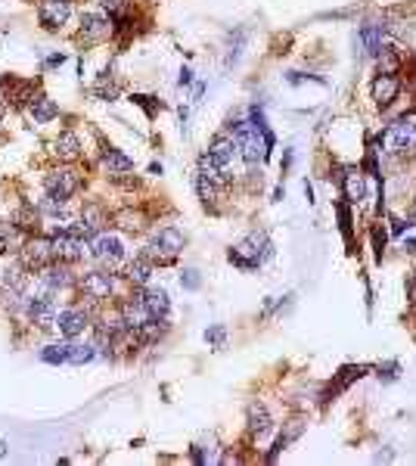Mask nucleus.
<instances>
[{
	"mask_svg": "<svg viewBox=\"0 0 416 466\" xmlns=\"http://www.w3.org/2000/svg\"><path fill=\"white\" fill-rule=\"evenodd\" d=\"M345 196H348V202L364 199V177H360V171H355V168L345 171Z\"/></svg>",
	"mask_w": 416,
	"mask_h": 466,
	"instance_id": "nucleus-24",
	"label": "nucleus"
},
{
	"mask_svg": "<svg viewBox=\"0 0 416 466\" xmlns=\"http://www.w3.org/2000/svg\"><path fill=\"white\" fill-rule=\"evenodd\" d=\"M271 426H273V419L268 414V407H264V404H252V407H249V432L264 435V432H271Z\"/></svg>",
	"mask_w": 416,
	"mask_h": 466,
	"instance_id": "nucleus-21",
	"label": "nucleus"
},
{
	"mask_svg": "<svg viewBox=\"0 0 416 466\" xmlns=\"http://www.w3.org/2000/svg\"><path fill=\"white\" fill-rule=\"evenodd\" d=\"M28 317H31V323H37L41 330L57 326V308H53V301L44 299V295H37V299L28 301Z\"/></svg>",
	"mask_w": 416,
	"mask_h": 466,
	"instance_id": "nucleus-12",
	"label": "nucleus"
},
{
	"mask_svg": "<svg viewBox=\"0 0 416 466\" xmlns=\"http://www.w3.org/2000/svg\"><path fill=\"white\" fill-rule=\"evenodd\" d=\"M149 321H153V314L146 311V305H143V299H140V295H134V299H128L121 305V323H124V330H128V333L140 330V326L149 323Z\"/></svg>",
	"mask_w": 416,
	"mask_h": 466,
	"instance_id": "nucleus-11",
	"label": "nucleus"
},
{
	"mask_svg": "<svg viewBox=\"0 0 416 466\" xmlns=\"http://www.w3.org/2000/svg\"><path fill=\"white\" fill-rule=\"evenodd\" d=\"M103 168L109 171V174H128V171L134 168V162L119 150H106L103 153Z\"/></svg>",
	"mask_w": 416,
	"mask_h": 466,
	"instance_id": "nucleus-22",
	"label": "nucleus"
},
{
	"mask_svg": "<svg viewBox=\"0 0 416 466\" xmlns=\"http://www.w3.org/2000/svg\"><path fill=\"white\" fill-rule=\"evenodd\" d=\"M180 283H184L186 289H196V286H199V277H196V270H184V277H180Z\"/></svg>",
	"mask_w": 416,
	"mask_h": 466,
	"instance_id": "nucleus-33",
	"label": "nucleus"
},
{
	"mask_svg": "<svg viewBox=\"0 0 416 466\" xmlns=\"http://www.w3.org/2000/svg\"><path fill=\"white\" fill-rule=\"evenodd\" d=\"M140 299H143V305H146V311L153 317H165V314H168V308H171L168 292H165V289H146V292H140Z\"/></svg>",
	"mask_w": 416,
	"mask_h": 466,
	"instance_id": "nucleus-20",
	"label": "nucleus"
},
{
	"mask_svg": "<svg viewBox=\"0 0 416 466\" xmlns=\"http://www.w3.org/2000/svg\"><path fill=\"white\" fill-rule=\"evenodd\" d=\"M78 227H81V237H84V239L97 237V230L103 227V208H100V205H88V208L81 212V221H78Z\"/></svg>",
	"mask_w": 416,
	"mask_h": 466,
	"instance_id": "nucleus-19",
	"label": "nucleus"
},
{
	"mask_svg": "<svg viewBox=\"0 0 416 466\" xmlns=\"http://www.w3.org/2000/svg\"><path fill=\"white\" fill-rule=\"evenodd\" d=\"M4 112H6V106H4V103H0V119H4Z\"/></svg>",
	"mask_w": 416,
	"mask_h": 466,
	"instance_id": "nucleus-38",
	"label": "nucleus"
},
{
	"mask_svg": "<svg viewBox=\"0 0 416 466\" xmlns=\"http://www.w3.org/2000/svg\"><path fill=\"white\" fill-rule=\"evenodd\" d=\"M410 221H416V205H413V212H410Z\"/></svg>",
	"mask_w": 416,
	"mask_h": 466,
	"instance_id": "nucleus-39",
	"label": "nucleus"
},
{
	"mask_svg": "<svg viewBox=\"0 0 416 466\" xmlns=\"http://www.w3.org/2000/svg\"><path fill=\"white\" fill-rule=\"evenodd\" d=\"M81 292L88 295L90 301H103L115 292V277L109 270H90V274L81 277Z\"/></svg>",
	"mask_w": 416,
	"mask_h": 466,
	"instance_id": "nucleus-7",
	"label": "nucleus"
},
{
	"mask_svg": "<svg viewBox=\"0 0 416 466\" xmlns=\"http://www.w3.org/2000/svg\"><path fill=\"white\" fill-rule=\"evenodd\" d=\"M233 143H237V150H242V159L249 162V165H255V162H261L264 155H268V146H271V134L264 131V121H239L233 124Z\"/></svg>",
	"mask_w": 416,
	"mask_h": 466,
	"instance_id": "nucleus-1",
	"label": "nucleus"
},
{
	"mask_svg": "<svg viewBox=\"0 0 416 466\" xmlns=\"http://www.w3.org/2000/svg\"><path fill=\"white\" fill-rule=\"evenodd\" d=\"M388 153H413L416 150V124L410 119H398L395 124H388L386 134H382Z\"/></svg>",
	"mask_w": 416,
	"mask_h": 466,
	"instance_id": "nucleus-4",
	"label": "nucleus"
},
{
	"mask_svg": "<svg viewBox=\"0 0 416 466\" xmlns=\"http://www.w3.org/2000/svg\"><path fill=\"white\" fill-rule=\"evenodd\" d=\"M57 326L66 339H75L88 330V314L84 311H62V314H57Z\"/></svg>",
	"mask_w": 416,
	"mask_h": 466,
	"instance_id": "nucleus-13",
	"label": "nucleus"
},
{
	"mask_svg": "<svg viewBox=\"0 0 416 466\" xmlns=\"http://www.w3.org/2000/svg\"><path fill=\"white\" fill-rule=\"evenodd\" d=\"M398 90H401V81H398L395 75H386V72H382V75L373 81V100H376V103H379V106L395 103Z\"/></svg>",
	"mask_w": 416,
	"mask_h": 466,
	"instance_id": "nucleus-14",
	"label": "nucleus"
},
{
	"mask_svg": "<svg viewBox=\"0 0 416 466\" xmlns=\"http://www.w3.org/2000/svg\"><path fill=\"white\" fill-rule=\"evenodd\" d=\"M41 361H47V364H69V342H66V345H47L41 352Z\"/></svg>",
	"mask_w": 416,
	"mask_h": 466,
	"instance_id": "nucleus-29",
	"label": "nucleus"
},
{
	"mask_svg": "<svg viewBox=\"0 0 416 466\" xmlns=\"http://www.w3.org/2000/svg\"><path fill=\"white\" fill-rule=\"evenodd\" d=\"M0 283H4V289H10L13 295H19L22 289H25V274H22V268H6L4 277H0Z\"/></svg>",
	"mask_w": 416,
	"mask_h": 466,
	"instance_id": "nucleus-26",
	"label": "nucleus"
},
{
	"mask_svg": "<svg viewBox=\"0 0 416 466\" xmlns=\"http://www.w3.org/2000/svg\"><path fill=\"white\" fill-rule=\"evenodd\" d=\"M28 115H31V121H35V124H47V121L57 119L59 109H57V103H53L50 97H35L28 103Z\"/></svg>",
	"mask_w": 416,
	"mask_h": 466,
	"instance_id": "nucleus-17",
	"label": "nucleus"
},
{
	"mask_svg": "<svg viewBox=\"0 0 416 466\" xmlns=\"http://www.w3.org/2000/svg\"><path fill=\"white\" fill-rule=\"evenodd\" d=\"M69 13H72L69 0H44V4L37 6V19H41V25L47 31H57V28L66 25Z\"/></svg>",
	"mask_w": 416,
	"mask_h": 466,
	"instance_id": "nucleus-9",
	"label": "nucleus"
},
{
	"mask_svg": "<svg viewBox=\"0 0 416 466\" xmlns=\"http://www.w3.org/2000/svg\"><path fill=\"white\" fill-rule=\"evenodd\" d=\"M72 283V270H69V261L62 264H47L44 268V286L47 289H62V286Z\"/></svg>",
	"mask_w": 416,
	"mask_h": 466,
	"instance_id": "nucleus-18",
	"label": "nucleus"
},
{
	"mask_svg": "<svg viewBox=\"0 0 416 466\" xmlns=\"http://www.w3.org/2000/svg\"><path fill=\"white\" fill-rule=\"evenodd\" d=\"M78 184L81 181H78V174L72 168H59V171H53V174H47V193L57 199H69L78 190Z\"/></svg>",
	"mask_w": 416,
	"mask_h": 466,
	"instance_id": "nucleus-10",
	"label": "nucleus"
},
{
	"mask_svg": "<svg viewBox=\"0 0 416 466\" xmlns=\"http://www.w3.org/2000/svg\"><path fill=\"white\" fill-rule=\"evenodd\" d=\"M100 4H103L106 10H119V0H100Z\"/></svg>",
	"mask_w": 416,
	"mask_h": 466,
	"instance_id": "nucleus-35",
	"label": "nucleus"
},
{
	"mask_svg": "<svg viewBox=\"0 0 416 466\" xmlns=\"http://www.w3.org/2000/svg\"><path fill=\"white\" fill-rule=\"evenodd\" d=\"M16 239H19V230H16V224H6L0 221V252H6Z\"/></svg>",
	"mask_w": 416,
	"mask_h": 466,
	"instance_id": "nucleus-31",
	"label": "nucleus"
},
{
	"mask_svg": "<svg viewBox=\"0 0 416 466\" xmlns=\"http://www.w3.org/2000/svg\"><path fill=\"white\" fill-rule=\"evenodd\" d=\"M268 255H271L268 237H264V233H252V237H246L239 246H233L230 261L237 264V268H258Z\"/></svg>",
	"mask_w": 416,
	"mask_h": 466,
	"instance_id": "nucleus-2",
	"label": "nucleus"
},
{
	"mask_svg": "<svg viewBox=\"0 0 416 466\" xmlns=\"http://www.w3.org/2000/svg\"><path fill=\"white\" fill-rule=\"evenodd\" d=\"M93 258L100 264H106V268H119L124 261V246L119 237H112V233H103V237L93 239Z\"/></svg>",
	"mask_w": 416,
	"mask_h": 466,
	"instance_id": "nucleus-8",
	"label": "nucleus"
},
{
	"mask_svg": "<svg viewBox=\"0 0 416 466\" xmlns=\"http://www.w3.org/2000/svg\"><path fill=\"white\" fill-rule=\"evenodd\" d=\"M97 357V345H78L69 342V364H90Z\"/></svg>",
	"mask_w": 416,
	"mask_h": 466,
	"instance_id": "nucleus-27",
	"label": "nucleus"
},
{
	"mask_svg": "<svg viewBox=\"0 0 416 466\" xmlns=\"http://www.w3.org/2000/svg\"><path fill=\"white\" fill-rule=\"evenodd\" d=\"M193 78H190V68H184V72H180V84H190Z\"/></svg>",
	"mask_w": 416,
	"mask_h": 466,
	"instance_id": "nucleus-36",
	"label": "nucleus"
},
{
	"mask_svg": "<svg viewBox=\"0 0 416 466\" xmlns=\"http://www.w3.org/2000/svg\"><path fill=\"white\" fill-rule=\"evenodd\" d=\"M224 336H227V333H224V326H215V330H208V333H206V339L211 342V345H218V348L224 345Z\"/></svg>",
	"mask_w": 416,
	"mask_h": 466,
	"instance_id": "nucleus-32",
	"label": "nucleus"
},
{
	"mask_svg": "<svg viewBox=\"0 0 416 466\" xmlns=\"http://www.w3.org/2000/svg\"><path fill=\"white\" fill-rule=\"evenodd\" d=\"M53 261V239L47 237H31L25 249H22V264L28 270H44Z\"/></svg>",
	"mask_w": 416,
	"mask_h": 466,
	"instance_id": "nucleus-6",
	"label": "nucleus"
},
{
	"mask_svg": "<svg viewBox=\"0 0 416 466\" xmlns=\"http://www.w3.org/2000/svg\"><path fill=\"white\" fill-rule=\"evenodd\" d=\"M62 62H66V56H62V53H57V56L47 59V66H62Z\"/></svg>",
	"mask_w": 416,
	"mask_h": 466,
	"instance_id": "nucleus-34",
	"label": "nucleus"
},
{
	"mask_svg": "<svg viewBox=\"0 0 416 466\" xmlns=\"http://www.w3.org/2000/svg\"><path fill=\"white\" fill-rule=\"evenodd\" d=\"M360 41L367 44V50H370L373 56H379V53H382V28L379 25H367L364 31H360Z\"/></svg>",
	"mask_w": 416,
	"mask_h": 466,
	"instance_id": "nucleus-28",
	"label": "nucleus"
},
{
	"mask_svg": "<svg viewBox=\"0 0 416 466\" xmlns=\"http://www.w3.org/2000/svg\"><path fill=\"white\" fill-rule=\"evenodd\" d=\"M180 249H184V233H180L177 227H165V230L155 233L153 246H149V261L153 258L168 261V258H174Z\"/></svg>",
	"mask_w": 416,
	"mask_h": 466,
	"instance_id": "nucleus-5",
	"label": "nucleus"
},
{
	"mask_svg": "<svg viewBox=\"0 0 416 466\" xmlns=\"http://www.w3.org/2000/svg\"><path fill=\"white\" fill-rule=\"evenodd\" d=\"M109 35V19H103V16H97V13H84V19H81V37L88 44L93 41H103V37Z\"/></svg>",
	"mask_w": 416,
	"mask_h": 466,
	"instance_id": "nucleus-16",
	"label": "nucleus"
},
{
	"mask_svg": "<svg viewBox=\"0 0 416 466\" xmlns=\"http://www.w3.org/2000/svg\"><path fill=\"white\" fill-rule=\"evenodd\" d=\"M211 162H215L218 168H230L233 165V155H237V143H233V137H215V143H211Z\"/></svg>",
	"mask_w": 416,
	"mask_h": 466,
	"instance_id": "nucleus-15",
	"label": "nucleus"
},
{
	"mask_svg": "<svg viewBox=\"0 0 416 466\" xmlns=\"http://www.w3.org/2000/svg\"><path fill=\"white\" fill-rule=\"evenodd\" d=\"M149 277H153V261H149V258H137V261L128 268V280H131L134 286H146Z\"/></svg>",
	"mask_w": 416,
	"mask_h": 466,
	"instance_id": "nucleus-25",
	"label": "nucleus"
},
{
	"mask_svg": "<svg viewBox=\"0 0 416 466\" xmlns=\"http://www.w3.org/2000/svg\"><path fill=\"white\" fill-rule=\"evenodd\" d=\"M84 255V237L78 224H66L62 230H57L53 237V258L59 261H78Z\"/></svg>",
	"mask_w": 416,
	"mask_h": 466,
	"instance_id": "nucleus-3",
	"label": "nucleus"
},
{
	"mask_svg": "<svg viewBox=\"0 0 416 466\" xmlns=\"http://www.w3.org/2000/svg\"><path fill=\"white\" fill-rule=\"evenodd\" d=\"M6 454V445H4V441H0V457H4Z\"/></svg>",
	"mask_w": 416,
	"mask_h": 466,
	"instance_id": "nucleus-37",
	"label": "nucleus"
},
{
	"mask_svg": "<svg viewBox=\"0 0 416 466\" xmlns=\"http://www.w3.org/2000/svg\"><path fill=\"white\" fill-rule=\"evenodd\" d=\"M35 224H37V212H35V205H22L19 212H16V227L31 230Z\"/></svg>",
	"mask_w": 416,
	"mask_h": 466,
	"instance_id": "nucleus-30",
	"label": "nucleus"
},
{
	"mask_svg": "<svg viewBox=\"0 0 416 466\" xmlns=\"http://www.w3.org/2000/svg\"><path fill=\"white\" fill-rule=\"evenodd\" d=\"M53 153H57L59 159H75V155L81 153V140H78L72 131H66V134L57 137V143H53Z\"/></svg>",
	"mask_w": 416,
	"mask_h": 466,
	"instance_id": "nucleus-23",
	"label": "nucleus"
}]
</instances>
